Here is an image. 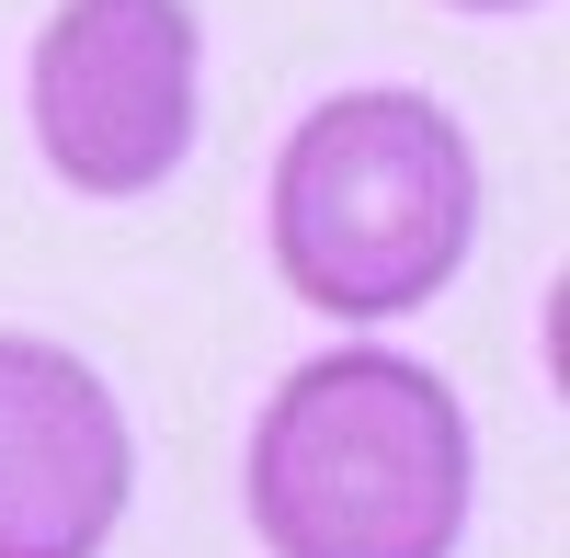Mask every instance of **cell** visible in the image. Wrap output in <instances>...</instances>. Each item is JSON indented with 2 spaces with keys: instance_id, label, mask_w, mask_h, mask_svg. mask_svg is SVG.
I'll list each match as a JSON object with an SVG mask.
<instances>
[{
  "instance_id": "277c9868",
  "label": "cell",
  "mask_w": 570,
  "mask_h": 558,
  "mask_svg": "<svg viewBox=\"0 0 570 558\" xmlns=\"http://www.w3.org/2000/svg\"><path fill=\"white\" fill-rule=\"evenodd\" d=\"M137 501V434L104 365L0 331V558H104Z\"/></svg>"
},
{
  "instance_id": "7a4b0ae2",
  "label": "cell",
  "mask_w": 570,
  "mask_h": 558,
  "mask_svg": "<svg viewBox=\"0 0 570 558\" xmlns=\"http://www.w3.org/2000/svg\"><path fill=\"white\" fill-rule=\"evenodd\" d=\"M263 240L320 319H411L480 251V149L434 91H331L274 149Z\"/></svg>"
},
{
  "instance_id": "5b68a950",
  "label": "cell",
  "mask_w": 570,
  "mask_h": 558,
  "mask_svg": "<svg viewBox=\"0 0 570 558\" xmlns=\"http://www.w3.org/2000/svg\"><path fill=\"white\" fill-rule=\"evenodd\" d=\"M445 12H480V23H513V12H548V0H445Z\"/></svg>"
},
{
  "instance_id": "6da1fadb",
  "label": "cell",
  "mask_w": 570,
  "mask_h": 558,
  "mask_svg": "<svg viewBox=\"0 0 570 558\" xmlns=\"http://www.w3.org/2000/svg\"><path fill=\"white\" fill-rule=\"evenodd\" d=\"M240 501L274 558H456L480 501L468 399L389 342L308 353L252 422Z\"/></svg>"
},
{
  "instance_id": "3957f363",
  "label": "cell",
  "mask_w": 570,
  "mask_h": 558,
  "mask_svg": "<svg viewBox=\"0 0 570 558\" xmlns=\"http://www.w3.org/2000/svg\"><path fill=\"white\" fill-rule=\"evenodd\" d=\"M35 160L91 206H137L195 160L206 23L195 0H58L23 58Z\"/></svg>"
}]
</instances>
